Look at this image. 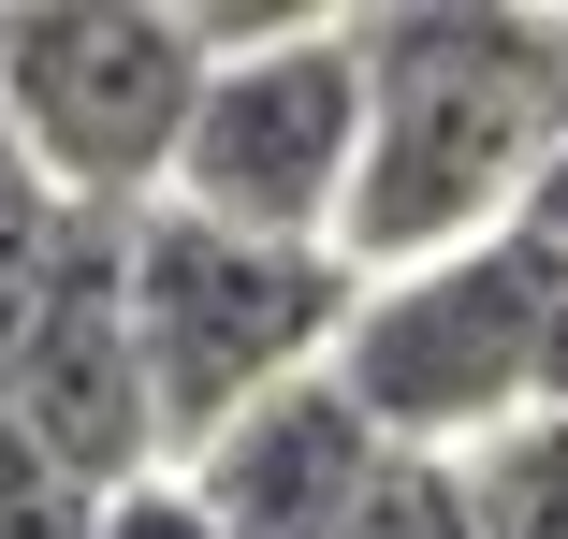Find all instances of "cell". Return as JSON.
<instances>
[{"instance_id":"obj_1","label":"cell","mask_w":568,"mask_h":539,"mask_svg":"<svg viewBox=\"0 0 568 539\" xmlns=\"http://www.w3.org/2000/svg\"><path fill=\"white\" fill-rule=\"evenodd\" d=\"M365 30V175L335 263L408 277L481 234H525V190L568 132V16L525 0H379Z\"/></svg>"},{"instance_id":"obj_2","label":"cell","mask_w":568,"mask_h":539,"mask_svg":"<svg viewBox=\"0 0 568 539\" xmlns=\"http://www.w3.org/2000/svg\"><path fill=\"white\" fill-rule=\"evenodd\" d=\"M351 306H365V277L335 248H277V234L190 220V204H146L132 220V365L161 408V467L219 452L263 394L321 379Z\"/></svg>"},{"instance_id":"obj_3","label":"cell","mask_w":568,"mask_h":539,"mask_svg":"<svg viewBox=\"0 0 568 539\" xmlns=\"http://www.w3.org/2000/svg\"><path fill=\"white\" fill-rule=\"evenodd\" d=\"M554 292H568V248H539V234H481V248H452V263L365 277L351 336H335V394H351L394 452L467 467L481 438L539 423Z\"/></svg>"},{"instance_id":"obj_4","label":"cell","mask_w":568,"mask_h":539,"mask_svg":"<svg viewBox=\"0 0 568 539\" xmlns=\"http://www.w3.org/2000/svg\"><path fill=\"white\" fill-rule=\"evenodd\" d=\"M204 59L219 30L161 16V0H16L0 16V118L73 220H146L175 190Z\"/></svg>"},{"instance_id":"obj_5","label":"cell","mask_w":568,"mask_h":539,"mask_svg":"<svg viewBox=\"0 0 568 539\" xmlns=\"http://www.w3.org/2000/svg\"><path fill=\"white\" fill-rule=\"evenodd\" d=\"M204 102H190V146L175 190L190 220L219 234H277V248H335L351 220V175H365V30L351 16H292V30H234L204 16Z\"/></svg>"},{"instance_id":"obj_6","label":"cell","mask_w":568,"mask_h":539,"mask_svg":"<svg viewBox=\"0 0 568 539\" xmlns=\"http://www.w3.org/2000/svg\"><path fill=\"white\" fill-rule=\"evenodd\" d=\"M0 438H30L73 496L161 481V408L132 365V220H88L30 292V321L0 336Z\"/></svg>"},{"instance_id":"obj_7","label":"cell","mask_w":568,"mask_h":539,"mask_svg":"<svg viewBox=\"0 0 568 539\" xmlns=\"http://www.w3.org/2000/svg\"><path fill=\"white\" fill-rule=\"evenodd\" d=\"M379 467H394V438H379V423L335 394V365H321V379L263 394L234 438L190 452L175 481L219 510V539H335V525L365 510V481H379Z\"/></svg>"},{"instance_id":"obj_8","label":"cell","mask_w":568,"mask_h":539,"mask_svg":"<svg viewBox=\"0 0 568 539\" xmlns=\"http://www.w3.org/2000/svg\"><path fill=\"white\" fill-rule=\"evenodd\" d=\"M481 539H568V423H510V438L467 452Z\"/></svg>"},{"instance_id":"obj_9","label":"cell","mask_w":568,"mask_h":539,"mask_svg":"<svg viewBox=\"0 0 568 539\" xmlns=\"http://www.w3.org/2000/svg\"><path fill=\"white\" fill-rule=\"evenodd\" d=\"M73 234H88V220L44 190V161L16 146V118H0V336L30 321V292L59 277V248H73Z\"/></svg>"},{"instance_id":"obj_10","label":"cell","mask_w":568,"mask_h":539,"mask_svg":"<svg viewBox=\"0 0 568 539\" xmlns=\"http://www.w3.org/2000/svg\"><path fill=\"white\" fill-rule=\"evenodd\" d=\"M335 539H481V496H467V467H437V452H394V467L365 481V510L335 525Z\"/></svg>"},{"instance_id":"obj_11","label":"cell","mask_w":568,"mask_h":539,"mask_svg":"<svg viewBox=\"0 0 568 539\" xmlns=\"http://www.w3.org/2000/svg\"><path fill=\"white\" fill-rule=\"evenodd\" d=\"M88 539H219V510L161 467V481H132V496H102V510H88Z\"/></svg>"},{"instance_id":"obj_12","label":"cell","mask_w":568,"mask_h":539,"mask_svg":"<svg viewBox=\"0 0 568 539\" xmlns=\"http://www.w3.org/2000/svg\"><path fill=\"white\" fill-rule=\"evenodd\" d=\"M525 234H539V248H568V132H554V161H539V190H525Z\"/></svg>"},{"instance_id":"obj_13","label":"cell","mask_w":568,"mask_h":539,"mask_svg":"<svg viewBox=\"0 0 568 539\" xmlns=\"http://www.w3.org/2000/svg\"><path fill=\"white\" fill-rule=\"evenodd\" d=\"M539 423H568V292H554V336H539Z\"/></svg>"}]
</instances>
